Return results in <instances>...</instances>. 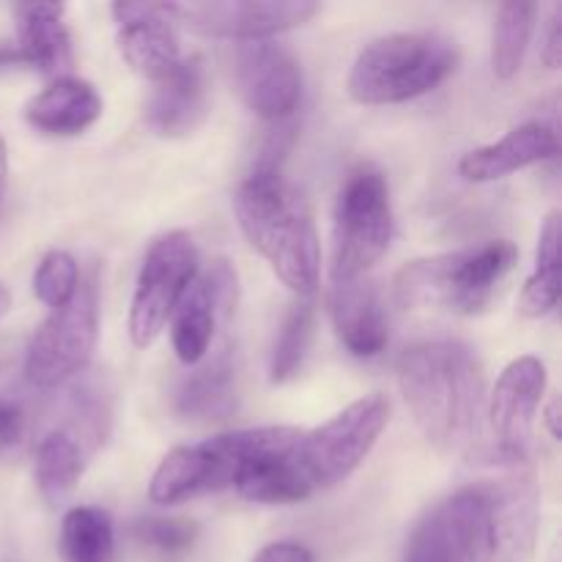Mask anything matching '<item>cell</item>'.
<instances>
[{"instance_id": "cell-1", "label": "cell", "mask_w": 562, "mask_h": 562, "mask_svg": "<svg viewBox=\"0 0 562 562\" xmlns=\"http://www.w3.org/2000/svg\"><path fill=\"white\" fill-rule=\"evenodd\" d=\"M390 420V404L368 395L313 431H300L280 453L252 467L236 492L250 503L285 505L344 483L366 461Z\"/></svg>"}, {"instance_id": "cell-2", "label": "cell", "mask_w": 562, "mask_h": 562, "mask_svg": "<svg viewBox=\"0 0 562 562\" xmlns=\"http://www.w3.org/2000/svg\"><path fill=\"white\" fill-rule=\"evenodd\" d=\"M398 384L423 437L442 450H461L481 431L483 371L459 340H423L398 357Z\"/></svg>"}, {"instance_id": "cell-3", "label": "cell", "mask_w": 562, "mask_h": 562, "mask_svg": "<svg viewBox=\"0 0 562 562\" xmlns=\"http://www.w3.org/2000/svg\"><path fill=\"white\" fill-rule=\"evenodd\" d=\"M236 217L247 241L294 294L305 300L316 291L322 272L316 225L302 192L280 168H252L236 192Z\"/></svg>"}, {"instance_id": "cell-4", "label": "cell", "mask_w": 562, "mask_h": 562, "mask_svg": "<svg viewBox=\"0 0 562 562\" xmlns=\"http://www.w3.org/2000/svg\"><path fill=\"white\" fill-rule=\"evenodd\" d=\"M296 434V428L283 426L245 428L170 450L154 472L148 494L154 503L176 505L236 488L252 467L289 448Z\"/></svg>"}, {"instance_id": "cell-5", "label": "cell", "mask_w": 562, "mask_h": 562, "mask_svg": "<svg viewBox=\"0 0 562 562\" xmlns=\"http://www.w3.org/2000/svg\"><path fill=\"white\" fill-rule=\"evenodd\" d=\"M516 245L499 239L470 250L417 258L395 274L393 296L404 311L472 316L492 302L494 291L516 267Z\"/></svg>"}, {"instance_id": "cell-6", "label": "cell", "mask_w": 562, "mask_h": 562, "mask_svg": "<svg viewBox=\"0 0 562 562\" xmlns=\"http://www.w3.org/2000/svg\"><path fill=\"white\" fill-rule=\"evenodd\" d=\"M459 64L453 44L434 33H393L368 44L349 75L360 104L409 102L442 86Z\"/></svg>"}, {"instance_id": "cell-7", "label": "cell", "mask_w": 562, "mask_h": 562, "mask_svg": "<svg viewBox=\"0 0 562 562\" xmlns=\"http://www.w3.org/2000/svg\"><path fill=\"white\" fill-rule=\"evenodd\" d=\"M393 239V206L384 176L371 165L351 170L335 209L333 280L362 278Z\"/></svg>"}, {"instance_id": "cell-8", "label": "cell", "mask_w": 562, "mask_h": 562, "mask_svg": "<svg viewBox=\"0 0 562 562\" xmlns=\"http://www.w3.org/2000/svg\"><path fill=\"white\" fill-rule=\"evenodd\" d=\"M472 562H532L541 530V486L532 472H510L475 486Z\"/></svg>"}, {"instance_id": "cell-9", "label": "cell", "mask_w": 562, "mask_h": 562, "mask_svg": "<svg viewBox=\"0 0 562 562\" xmlns=\"http://www.w3.org/2000/svg\"><path fill=\"white\" fill-rule=\"evenodd\" d=\"M99 335L97 280L80 278L75 296L55 307L33 333L25 351V376L33 387H58L88 366Z\"/></svg>"}, {"instance_id": "cell-10", "label": "cell", "mask_w": 562, "mask_h": 562, "mask_svg": "<svg viewBox=\"0 0 562 562\" xmlns=\"http://www.w3.org/2000/svg\"><path fill=\"white\" fill-rule=\"evenodd\" d=\"M195 274L198 250L184 231H170L148 247L130 307V338L137 349L157 340Z\"/></svg>"}, {"instance_id": "cell-11", "label": "cell", "mask_w": 562, "mask_h": 562, "mask_svg": "<svg viewBox=\"0 0 562 562\" xmlns=\"http://www.w3.org/2000/svg\"><path fill=\"white\" fill-rule=\"evenodd\" d=\"M170 20L192 31L234 42H267L274 33L291 31L318 11L307 0H225V3H165Z\"/></svg>"}, {"instance_id": "cell-12", "label": "cell", "mask_w": 562, "mask_h": 562, "mask_svg": "<svg viewBox=\"0 0 562 562\" xmlns=\"http://www.w3.org/2000/svg\"><path fill=\"white\" fill-rule=\"evenodd\" d=\"M543 393H547V366L538 357H519L505 368L488 401L494 459L503 464L527 461Z\"/></svg>"}, {"instance_id": "cell-13", "label": "cell", "mask_w": 562, "mask_h": 562, "mask_svg": "<svg viewBox=\"0 0 562 562\" xmlns=\"http://www.w3.org/2000/svg\"><path fill=\"white\" fill-rule=\"evenodd\" d=\"M234 77L258 119L269 124L294 119L302 99V75L289 49L272 42H241L234 53Z\"/></svg>"}, {"instance_id": "cell-14", "label": "cell", "mask_w": 562, "mask_h": 562, "mask_svg": "<svg viewBox=\"0 0 562 562\" xmlns=\"http://www.w3.org/2000/svg\"><path fill=\"white\" fill-rule=\"evenodd\" d=\"M236 272L228 261H212L192 278L173 311V351L184 366L209 355L214 333L234 313Z\"/></svg>"}, {"instance_id": "cell-15", "label": "cell", "mask_w": 562, "mask_h": 562, "mask_svg": "<svg viewBox=\"0 0 562 562\" xmlns=\"http://www.w3.org/2000/svg\"><path fill=\"white\" fill-rule=\"evenodd\" d=\"M115 38L126 64L146 80H165L181 64V42L165 5L115 3Z\"/></svg>"}, {"instance_id": "cell-16", "label": "cell", "mask_w": 562, "mask_h": 562, "mask_svg": "<svg viewBox=\"0 0 562 562\" xmlns=\"http://www.w3.org/2000/svg\"><path fill=\"white\" fill-rule=\"evenodd\" d=\"M475 486L434 505L406 543L404 562H472L475 554Z\"/></svg>"}, {"instance_id": "cell-17", "label": "cell", "mask_w": 562, "mask_h": 562, "mask_svg": "<svg viewBox=\"0 0 562 562\" xmlns=\"http://www.w3.org/2000/svg\"><path fill=\"white\" fill-rule=\"evenodd\" d=\"M209 115L206 69L198 55L181 58V64L165 80L146 104V126L159 137L192 135Z\"/></svg>"}, {"instance_id": "cell-18", "label": "cell", "mask_w": 562, "mask_h": 562, "mask_svg": "<svg viewBox=\"0 0 562 562\" xmlns=\"http://www.w3.org/2000/svg\"><path fill=\"white\" fill-rule=\"evenodd\" d=\"M558 130L547 121H527V124L510 130L503 140L467 151L459 162V173L477 184L497 181L521 168L547 162V159L558 157Z\"/></svg>"}, {"instance_id": "cell-19", "label": "cell", "mask_w": 562, "mask_h": 562, "mask_svg": "<svg viewBox=\"0 0 562 562\" xmlns=\"http://www.w3.org/2000/svg\"><path fill=\"white\" fill-rule=\"evenodd\" d=\"M329 307L338 338L355 357L382 355L390 340L387 316L379 291L368 280H333Z\"/></svg>"}, {"instance_id": "cell-20", "label": "cell", "mask_w": 562, "mask_h": 562, "mask_svg": "<svg viewBox=\"0 0 562 562\" xmlns=\"http://www.w3.org/2000/svg\"><path fill=\"white\" fill-rule=\"evenodd\" d=\"M102 115L97 88L77 77H60L25 104V121L44 135H80Z\"/></svg>"}, {"instance_id": "cell-21", "label": "cell", "mask_w": 562, "mask_h": 562, "mask_svg": "<svg viewBox=\"0 0 562 562\" xmlns=\"http://www.w3.org/2000/svg\"><path fill=\"white\" fill-rule=\"evenodd\" d=\"M16 27H20V55L25 66L42 75L69 77L71 69V36L64 22V5L25 3L16 5Z\"/></svg>"}, {"instance_id": "cell-22", "label": "cell", "mask_w": 562, "mask_h": 562, "mask_svg": "<svg viewBox=\"0 0 562 562\" xmlns=\"http://www.w3.org/2000/svg\"><path fill=\"white\" fill-rule=\"evenodd\" d=\"M239 406V366L231 349L217 351L212 360L181 382L176 393V412L190 420H225Z\"/></svg>"}, {"instance_id": "cell-23", "label": "cell", "mask_w": 562, "mask_h": 562, "mask_svg": "<svg viewBox=\"0 0 562 562\" xmlns=\"http://www.w3.org/2000/svg\"><path fill=\"white\" fill-rule=\"evenodd\" d=\"M86 467V450L75 437L55 428L36 448V483L44 503L60 505L71 492Z\"/></svg>"}, {"instance_id": "cell-24", "label": "cell", "mask_w": 562, "mask_h": 562, "mask_svg": "<svg viewBox=\"0 0 562 562\" xmlns=\"http://www.w3.org/2000/svg\"><path fill=\"white\" fill-rule=\"evenodd\" d=\"M560 302V214L552 212L538 236L536 272L525 283L519 296V311L527 318H541L552 313Z\"/></svg>"}, {"instance_id": "cell-25", "label": "cell", "mask_w": 562, "mask_h": 562, "mask_svg": "<svg viewBox=\"0 0 562 562\" xmlns=\"http://www.w3.org/2000/svg\"><path fill=\"white\" fill-rule=\"evenodd\" d=\"M113 521L102 508L80 505L64 516L60 554L64 562H113Z\"/></svg>"}, {"instance_id": "cell-26", "label": "cell", "mask_w": 562, "mask_h": 562, "mask_svg": "<svg viewBox=\"0 0 562 562\" xmlns=\"http://www.w3.org/2000/svg\"><path fill=\"white\" fill-rule=\"evenodd\" d=\"M536 16V3L514 0V3L499 5L492 36V66L499 80H510V77L519 75L521 64H525V53L530 47Z\"/></svg>"}, {"instance_id": "cell-27", "label": "cell", "mask_w": 562, "mask_h": 562, "mask_svg": "<svg viewBox=\"0 0 562 562\" xmlns=\"http://www.w3.org/2000/svg\"><path fill=\"white\" fill-rule=\"evenodd\" d=\"M313 322H316V311L307 300L294 302L291 311L285 313L283 327H280L278 340H274L272 366H269V376H272L274 384L289 382L302 371L313 340Z\"/></svg>"}, {"instance_id": "cell-28", "label": "cell", "mask_w": 562, "mask_h": 562, "mask_svg": "<svg viewBox=\"0 0 562 562\" xmlns=\"http://www.w3.org/2000/svg\"><path fill=\"white\" fill-rule=\"evenodd\" d=\"M137 543L162 560L184 558L198 541V525L187 519H140L132 527Z\"/></svg>"}, {"instance_id": "cell-29", "label": "cell", "mask_w": 562, "mask_h": 562, "mask_svg": "<svg viewBox=\"0 0 562 562\" xmlns=\"http://www.w3.org/2000/svg\"><path fill=\"white\" fill-rule=\"evenodd\" d=\"M77 283H80V269L75 258L64 250L47 252L33 274V291L49 311L66 305L75 296Z\"/></svg>"}, {"instance_id": "cell-30", "label": "cell", "mask_w": 562, "mask_h": 562, "mask_svg": "<svg viewBox=\"0 0 562 562\" xmlns=\"http://www.w3.org/2000/svg\"><path fill=\"white\" fill-rule=\"evenodd\" d=\"M25 437V412L20 401L0 395V453H9Z\"/></svg>"}, {"instance_id": "cell-31", "label": "cell", "mask_w": 562, "mask_h": 562, "mask_svg": "<svg viewBox=\"0 0 562 562\" xmlns=\"http://www.w3.org/2000/svg\"><path fill=\"white\" fill-rule=\"evenodd\" d=\"M541 58L549 69H558L562 60V5H554L541 36Z\"/></svg>"}, {"instance_id": "cell-32", "label": "cell", "mask_w": 562, "mask_h": 562, "mask_svg": "<svg viewBox=\"0 0 562 562\" xmlns=\"http://www.w3.org/2000/svg\"><path fill=\"white\" fill-rule=\"evenodd\" d=\"M252 562H313V554L300 543H272L261 549Z\"/></svg>"}, {"instance_id": "cell-33", "label": "cell", "mask_w": 562, "mask_h": 562, "mask_svg": "<svg viewBox=\"0 0 562 562\" xmlns=\"http://www.w3.org/2000/svg\"><path fill=\"white\" fill-rule=\"evenodd\" d=\"M16 66H25V60H22L20 49H16V47H3V44H0V71H3V69H16Z\"/></svg>"}, {"instance_id": "cell-34", "label": "cell", "mask_w": 562, "mask_h": 562, "mask_svg": "<svg viewBox=\"0 0 562 562\" xmlns=\"http://www.w3.org/2000/svg\"><path fill=\"white\" fill-rule=\"evenodd\" d=\"M558 409H560V404H558V401H552V404L547 406V412H543V417H547L549 434H552L554 439L560 437V428H558V420H560V417H558Z\"/></svg>"}, {"instance_id": "cell-35", "label": "cell", "mask_w": 562, "mask_h": 562, "mask_svg": "<svg viewBox=\"0 0 562 562\" xmlns=\"http://www.w3.org/2000/svg\"><path fill=\"white\" fill-rule=\"evenodd\" d=\"M5 181H9V157H5V143L0 137V198L5 192Z\"/></svg>"}, {"instance_id": "cell-36", "label": "cell", "mask_w": 562, "mask_h": 562, "mask_svg": "<svg viewBox=\"0 0 562 562\" xmlns=\"http://www.w3.org/2000/svg\"><path fill=\"white\" fill-rule=\"evenodd\" d=\"M9 307H11V291L0 283V316H5V313H9Z\"/></svg>"}]
</instances>
